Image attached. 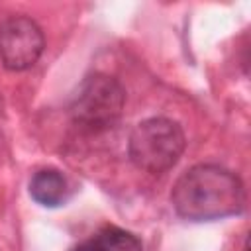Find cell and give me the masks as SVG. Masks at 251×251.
<instances>
[{"label": "cell", "instance_id": "obj_6", "mask_svg": "<svg viewBox=\"0 0 251 251\" xmlns=\"http://www.w3.org/2000/svg\"><path fill=\"white\" fill-rule=\"evenodd\" d=\"M92 241L100 251H143L137 235L116 226L102 227Z\"/></svg>", "mask_w": 251, "mask_h": 251}, {"label": "cell", "instance_id": "obj_7", "mask_svg": "<svg viewBox=\"0 0 251 251\" xmlns=\"http://www.w3.org/2000/svg\"><path fill=\"white\" fill-rule=\"evenodd\" d=\"M73 251H100V249L94 245V241H86V243H80V245H76Z\"/></svg>", "mask_w": 251, "mask_h": 251}, {"label": "cell", "instance_id": "obj_3", "mask_svg": "<svg viewBox=\"0 0 251 251\" xmlns=\"http://www.w3.org/2000/svg\"><path fill=\"white\" fill-rule=\"evenodd\" d=\"M124 102L122 84L104 73H94L80 82L71 104V116L82 129L104 131L120 120Z\"/></svg>", "mask_w": 251, "mask_h": 251}, {"label": "cell", "instance_id": "obj_5", "mask_svg": "<svg viewBox=\"0 0 251 251\" xmlns=\"http://www.w3.org/2000/svg\"><path fill=\"white\" fill-rule=\"evenodd\" d=\"M67 192V180L63 173L57 169H41L31 176L29 182V194L31 198L45 206V208H55L65 200Z\"/></svg>", "mask_w": 251, "mask_h": 251}, {"label": "cell", "instance_id": "obj_8", "mask_svg": "<svg viewBox=\"0 0 251 251\" xmlns=\"http://www.w3.org/2000/svg\"><path fill=\"white\" fill-rule=\"evenodd\" d=\"M243 251H249V249H247V243H245V247H243Z\"/></svg>", "mask_w": 251, "mask_h": 251}, {"label": "cell", "instance_id": "obj_4", "mask_svg": "<svg viewBox=\"0 0 251 251\" xmlns=\"http://www.w3.org/2000/svg\"><path fill=\"white\" fill-rule=\"evenodd\" d=\"M45 47L41 27L27 16H12L0 24V59L10 71H25L37 63Z\"/></svg>", "mask_w": 251, "mask_h": 251}, {"label": "cell", "instance_id": "obj_2", "mask_svg": "<svg viewBox=\"0 0 251 251\" xmlns=\"http://www.w3.org/2000/svg\"><path fill=\"white\" fill-rule=\"evenodd\" d=\"M184 145V131L176 122L169 118H149L139 122L129 133L127 153L137 169L159 175L178 163Z\"/></svg>", "mask_w": 251, "mask_h": 251}, {"label": "cell", "instance_id": "obj_1", "mask_svg": "<svg viewBox=\"0 0 251 251\" xmlns=\"http://www.w3.org/2000/svg\"><path fill=\"white\" fill-rule=\"evenodd\" d=\"M171 202L184 220H222L243 212L245 186L235 173L220 165H194L175 182Z\"/></svg>", "mask_w": 251, "mask_h": 251}]
</instances>
